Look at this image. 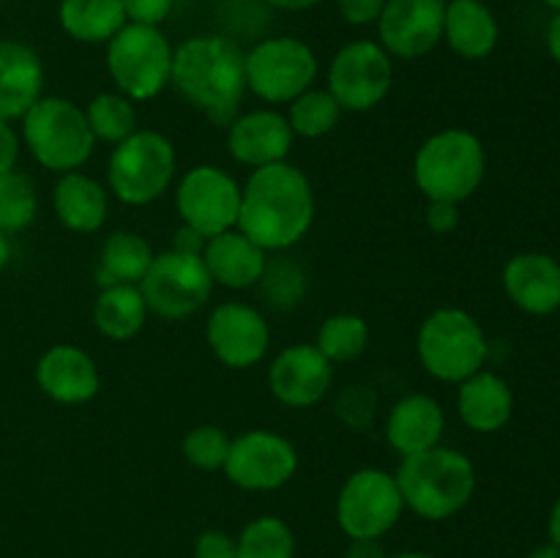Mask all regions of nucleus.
Listing matches in <instances>:
<instances>
[{"instance_id": "9d476101", "label": "nucleus", "mask_w": 560, "mask_h": 558, "mask_svg": "<svg viewBox=\"0 0 560 558\" xmlns=\"http://www.w3.org/2000/svg\"><path fill=\"white\" fill-rule=\"evenodd\" d=\"M405 501L397 476L366 465L353 470L339 487L334 514L348 539H383L402 520Z\"/></svg>"}, {"instance_id": "c756f323", "label": "nucleus", "mask_w": 560, "mask_h": 558, "mask_svg": "<svg viewBox=\"0 0 560 558\" xmlns=\"http://www.w3.org/2000/svg\"><path fill=\"white\" fill-rule=\"evenodd\" d=\"M315 345L331 364H348L359 359L370 345V323L355 312L328 315L317 328Z\"/></svg>"}, {"instance_id": "09e8293b", "label": "nucleus", "mask_w": 560, "mask_h": 558, "mask_svg": "<svg viewBox=\"0 0 560 558\" xmlns=\"http://www.w3.org/2000/svg\"><path fill=\"white\" fill-rule=\"evenodd\" d=\"M528 558H560V547L552 545V542H545V545L534 547Z\"/></svg>"}, {"instance_id": "f257e3e1", "label": "nucleus", "mask_w": 560, "mask_h": 558, "mask_svg": "<svg viewBox=\"0 0 560 558\" xmlns=\"http://www.w3.org/2000/svg\"><path fill=\"white\" fill-rule=\"evenodd\" d=\"M315 191L301 167L290 162L252 170L241 184L238 230L266 252H288L315 224Z\"/></svg>"}, {"instance_id": "c03bdc74", "label": "nucleus", "mask_w": 560, "mask_h": 558, "mask_svg": "<svg viewBox=\"0 0 560 558\" xmlns=\"http://www.w3.org/2000/svg\"><path fill=\"white\" fill-rule=\"evenodd\" d=\"M345 558H388L381 539H350Z\"/></svg>"}, {"instance_id": "412c9836", "label": "nucleus", "mask_w": 560, "mask_h": 558, "mask_svg": "<svg viewBox=\"0 0 560 558\" xmlns=\"http://www.w3.org/2000/svg\"><path fill=\"white\" fill-rule=\"evenodd\" d=\"M443 432H446V410L432 394H405L386 416V441L399 457L441 446Z\"/></svg>"}, {"instance_id": "20e7f679", "label": "nucleus", "mask_w": 560, "mask_h": 558, "mask_svg": "<svg viewBox=\"0 0 560 558\" xmlns=\"http://www.w3.org/2000/svg\"><path fill=\"white\" fill-rule=\"evenodd\" d=\"M485 175V142L459 126L430 135L413 156V181L427 200L463 206L481 189Z\"/></svg>"}, {"instance_id": "473e14b6", "label": "nucleus", "mask_w": 560, "mask_h": 558, "mask_svg": "<svg viewBox=\"0 0 560 558\" xmlns=\"http://www.w3.org/2000/svg\"><path fill=\"white\" fill-rule=\"evenodd\" d=\"M238 558H295V534L277 514L249 520L235 539Z\"/></svg>"}, {"instance_id": "aec40b11", "label": "nucleus", "mask_w": 560, "mask_h": 558, "mask_svg": "<svg viewBox=\"0 0 560 558\" xmlns=\"http://www.w3.org/2000/svg\"><path fill=\"white\" fill-rule=\"evenodd\" d=\"M503 290L525 315L547 317L560 310V263L547 252H520L503 266Z\"/></svg>"}, {"instance_id": "8fccbe9b", "label": "nucleus", "mask_w": 560, "mask_h": 558, "mask_svg": "<svg viewBox=\"0 0 560 558\" xmlns=\"http://www.w3.org/2000/svg\"><path fill=\"white\" fill-rule=\"evenodd\" d=\"M9 260H11V241H9V235L0 233V271L9 266Z\"/></svg>"}, {"instance_id": "58836bf2", "label": "nucleus", "mask_w": 560, "mask_h": 558, "mask_svg": "<svg viewBox=\"0 0 560 558\" xmlns=\"http://www.w3.org/2000/svg\"><path fill=\"white\" fill-rule=\"evenodd\" d=\"M339 16L353 27H370L381 20L386 0H334Z\"/></svg>"}, {"instance_id": "79ce46f5", "label": "nucleus", "mask_w": 560, "mask_h": 558, "mask_svg": "<svg viewBox=\"0 0 560 558\" xmlns=\"http://www.w3.org/2000/svg\"><path fill=\"white\" fill-rule=\"evenodd\" d=\"M20 151H22L20 131L14 129V124H11V120L0 118V173L16 170V162H20Z\"/></svg>"}, {"instance_id": "4468645a", "label": "nucleus", "mask_w": 560, "mask_h": 558, "mask_svg": "<svg viewBox=\"0 0 560 558\" xmlns=\"http://www.w3.org/2000/svg\"><path fill=\"white\" fill-rule=\"evenodd\" d=\"M224 476L246 492L282 490L299 474V452L293 441L273 430H246L230 443Z\"/></svg>"}, {"instance_id": "393cba45", "label": "nucleus", "mask_w": 560, "mask_h": 558, "mask_svg": "<svg viewBox=\"0 0 560 558\" xmlns=\"http://www.w3.org/2000/svg\"><path fill=\"white\" fill-rule=\"evenodd\" d=\"M52 211L71 233H96L109 217L107 186L82 170L58 175L52 186Z\"/></svg>"}, {"instance_id": "f8f14e48", "label": "nucleus", "mask_w": 560, "mask_h": 558, "mask_svg": "<svg viewBox=\"0 0 560 558\" xmlns=\"http://www.w3.org/2000/svg\"><path fill=\"white\" fill-rule=\"evenodd\" d=\"M326 82L342 113H370L392 93L394 58L377 38H353L334 53Z\"/></svg>"}, {"instance_id": "a18cd8bd", "label": "nucleus", "mask_w": 560, "mask_h": 558, "mask_svg": "<svg viewBox=\"0 0 560 558\" xmlns=\"http://www.w3.org/2000/svg\"><path fill=\"white\" fill-rule=\"evenodd\" d=\"M268 9L284 11V14H301V11H312L317 5H323L326 0H262Z\"/></svg>"}, {"instance_id": "0eeeda50", "label": "nucleus", "mask_w": 560, "mask_h": 558, "mask_svg": "<svg viewBox=\"0 0 560 558\" xmlns=\"http://www.w3.org/2000/svg\"><path fill=\"white\" fill-rule=\"evenodd\" d=\"M178 173V156L167 135L137 129L113 146L107 162V191L124 206H151L170 191Z\"/></svg>"}, {"instance_id": "e433bc0d", "label": "nucleus", "mask_w": 560, "mask_h": 558, "mask_svg": "<svg viewBox=\"0 0 560 558\" xmlns=\"http://www.w3.org/2000/svg\"><path fill=\"white\" fill-rule=\"evenodd\" d=\"M126 11V20L135 25L162 27L175 9V0H120Z\"/></svg>"}, {"instance_id": "423d86ee", "label": "nucleus", "mask_w": 560, "mask_h": 558, "mask_svg": "<svg viewBox=\"0 0 560 558\" xmlns=\"http://www.w3.org/2000/svg\"><path fill=\"white\" fill-rule=\"evenodd\" d=\"M416 353L427 375L457 386L465 377L485 370L490 342L481 323L470 312L459 306H441L419 326Z\"/></svg>"}, {"instance_id": "a878e982", "label": "nucleus", "mask_w": 560, "mask_h": 558, "mask_svg": "<svg viewBox=\"0 0 560 558\" xmlns=\"http://www.w3.org/2000/svg\"><path fill=\"white\" fill-rule=\"evenodd\" d=\"M443 42L465 60L490 58L501 42V22L485 0H446Z\"/></svg>"}, {"instance_id": "3c124183", "label": "nucleus", "mask_w": 560, "mask_h": 558, "mask_svg": "<svg viewBox=\"0 0 560 558\" xmlns=\"http://www.w3.org/2000/svg\"><path fill=\"white\" fill-rule=\"evenodd\" d=\"M388 558H438V556H432V553L427 550H405V553H394V556Z\"/></svg>"}, {"instance_id": "4c0bfd02", "label": "nucleus", "mask_w": 560, "mask_h": 558, "mask_svg": "<svg viewBox=\"0 0 560 558\" xmlns=\"http://www.w3.org/2000/svg\"><path fill=\"white\" fill-rule=\"evenodd\" d=\"M195 558H238L235 536H230L222 528L202 531L195 539Z\"/></svg>"}, {"instance_id": "2f4dec72", "label": "nucleus", "mask_w": 560, "mask_h": 558, "mask_svg": "<svg viewBox=\"0 0 560 558\" xmlns=\"http://www.w3.org/2000/svg\"><path fill=\"white\" fill-rule=\"evenodd\" d=\"M288 124L295 137L304 140H320L331 135L342 120V107L337 98L328 93V88H310L299 98L288 104Z\"/></svg>"}, {"instance_id": "bb28decb", "label": "nucleus", "mask_w": 560, "mask_h": 558, "mask_svg": "<svg viewBox=\"0 0 560 558\" xmlns=\"http://www.w3.org/2000/svg\"><path fill=\"white\" fill-rule=\"evenodd\" d=\"M148 304L140 293V284H109L102 288L93 304V326L102 337L113 342H129L145 328Z\"/></svg>"}, {"instance_id": "7c9ffc66", "label": "nucleus", "mask_w": 560, "mask_h": 558, "mask_svg": "<svg viewBox=\"0 0 560 558\" xmlns=\"http://www.w3.org/2000/svg\"><path fill=\"white\" fill-rule=\"evenodd\" d=\"M85 118L96 142H107V146H118V142H124L126 137L140 129L135 102L118 91L96 93L85 104Z\"/></svg>"}, {"instance_id": "6ab92c4d", "label": "nucleus", "mask_w": 560, "mask_h": 558, "mask_svg": "<svg viewBox=\"0 0 560 558\" xmlns=\"http://www.w3.org/2000/svg\"><path fill=\"white\" fill-rule=\"evenodd\" d=\"M36 383L44 397H49L52 403L85 405L102 388V372L88 350L60 342L38 356Z\"/></svg>"}, {"instance_id": "a211bd4d", "label": "nucleus", "mask_w": 560, "mask_h": 558, "mask_svg": "<svg viewBox=\"0 0 560 558\" xmlns=\"http://www.w3.org/2000/svg\"><path fill=\"white\" fill-rule=\"evenodd\" d=\"M293 142L295 135L288 124V115L279 113L277 107L238 113L228 126V153L249 170L288 162Z\"/></svg>"}, {"instance_id": "37998d69", "label": "nucleus", "mask_w": 560, "mask_h": 558, "mask_svg": "<svg viewBox=\"0 0 560 558\" xmlns=\"http://www.w3.org/2000/svg\"><path fill=\"white\" fill-rule=\"evenodd\" d=\"M206 244H208L206 235L197 233V230H191L189 224H180V228L175 230V239H173V246H170V249L184 252V255H202Z\"/></svg>"}, {"instance_id": "4be33fe9", "label": "nucleus", "mask_w": 560, "mask_h": 558, "mask_svg": "<svg viewBox=\"0 0 560 558\" xmlns=\"http://www.w3.org/2000/svg\"><path fill=\"white\" fill-rule=\"evenodd\" d=\"M44 96V63L36 49L16 38H0V118L22 115Z\"/></svg>"}, {"instance_id": "2eb2a0df", "label": "nucleus", "mask_w": 560, "mask_h": 558, "mask_svg": "<svg viewBox=\"0 0 560 558\" xmlns=\"http://www.w3.org/2000/svg\"><path fill=\"white\" fill-rule=\"evenodd\" d=\"M206 342L230 370H252L271 348V326L257 306L222 301L206 321Z\"/></svg>"}, {"instance_id": "ea45409f", "label": "nucleus", "mask_w": 560, "mask_h": 558, "mask_svg": "<svg viewBox=\"0 0 560 558\" xmlns=\"http://www.w3.org/2000/svg\"><path fill=\"white\" fill-rule=\"evenodd\" d=\"M427 228L435 235H448L459 228V206L454 202H441V200H427V213H424Z\"/></svg>"}, {"instance_id": "6e6552de", "label": "nucleus", "mask_w": 560, "mask_h": 558, "mask_svg": "<svg viewBox=\"0 0 560 558\" xmlns=\"http://www.w3.org/2000/svg\"><path fill=\"white\" fill-rule=\"evenodd\" d=\"M175 47L162 27L126 22L104 44V66L115 91L131 102H151L170 88Z\"/></svg>"}, {"instance_id": "9b49d317", "label": "nucleus", "mask_w": 560, "mask_h": 558, "mask_svg": "<svg viewBox=\"0 0 560 558\" xmlns=\"http://www.w3.org/2000/svg\"><path fill=\"white\" fill-rule=\"evenodd\" d=\"M213 288L217 284L202 263V255H184L175 249L153 255L151 268L140 282L148 312L170 323L197 315L211 301Z\"/></svg>"}, {"instance_id": "5701e85b", "label": "nucleus", "mask_w": 560, "mask_h": 558, "mask_svg": "<svg viewBox=\"0 0 560 558\" xmlns=\"http://www.w3.org/2000/svg\"><path fill=\"white\" fill-rule=\"evenodd\" d=\"M202 263L211 274L213 284L228 290H249L260 284L268 266V252L260 249L252 239H246L238 228L208 239L202 249Z\"/></svg>"}, {"instance_id": "f3484780", "label": "nucleus", "mask_w": 560, "mask_h": 558, "mask_svg": "<svg viewBox=\"0 0 560 558\" xmlns=\"http://www.w3.org/2000/svg\"><path fill=\"white\" fill-rule=\"evenodd\" d=\"M334 386V364L315 342H295L279 350L268 367V392L284 408H315Z\"/></svg>"}, {"instance_id": "49530a36", "label": "nucleus", "mask_w": 560, "mask_h": 558, "mask_svg": "<svg viewBox=\"0 0 560 558\" xmlns=\"http://www.w3.org/2000/svg\"><path fill=\"white\" fill-rule=\"evenodd\" d=\"M545 42H547V53H550V58L560 66V11L552 16L550 25H547Z\"/></svg>"}, {"instance_id": "603ef678", "label": "nucleus", "mask_w": 560, "mask_h": 558, "mask_svg": "<svg viewBox=\"0 0 560 558\" xmlns=\"http://www.w3.org/2000/svg\"><path fill=\"white\" fill-rule=\"evenodd\" d=\"M541 3H545L547 9H552V11H556V14H558V11H560V0H541Z\"/></svg>"}, {"instance_id": "b1692460", "label": "nucleus", "mask_w": 560, "mask_h": 558, "mask_svg": "<svg viewBox=\"0 0 560 558\" xmlns=\"http://www.w3.org/2000/svg\"><path fill=\"white\" fill-rule=\"evenodd\" d=\"M457 414L468 430L492 435L503 430L514 416V392L503 375L479 370L457 383Z\"/></svg>"}, {"instance_id": "39448f33", "label": "nucleus", "mask_w": 560, "mask_h": 558, "mask_svg": "<svg viewBox=\"0 0 560 558\" xmlns=\"http://www.w3.org/2000/svg\"><path fill=\"white\" fill-rule=\"evenodd\" d=\"M22 146L49 173H74L91 162L96 137L85 109L63 96H42L20 120Z\"/></svg>"}, {"instance_id": "ddd939ff", "label": "nucleus", "mask_w": 560, "mask_h": 558, "mask_svg": "<svg viewBox=\"0 0 560 558\" xmlns=\"http://www.w3.org/2000/svg\"><path fill=\"white\" fill-rule=\"evenodd\" d=\"M175 211L180 224L213 239L224 230L238 228L241 184L217 164H195L175 186Z\"/></svg>"}, {"instance_id": "c9c22d12", "label": "nucleus", "mask_w": 560, "mask_h": 558, "mask_svg": "<svg viewBox=\"0 0 560 558\" xmlns=\"http://www.w3.org/2000/svg\"><path fill=\"white\" fill-rule=\"evenodd\" d=\"M260 284H266L268 299L277 306H290L304 295V274H301L293 263H279V266H271V263H268Z\"/></svg>"}, {"instance_id": "c85d7f7f", "label": "nucleus", "mask_w": 560, "mask_h": 558, "mask_svg": "<svg viewBox=\"0 0 560 558\" xmlns=\"http://www.w3.org/2000/svg\"><path fill=\"white\" fill-rule=\"evenodd\" d=\"M153 255L148 239H142L135 230H118V233L107 235L98 252V268L96 279L98 288H109V284H140L142 277L151 268Z\"/></svg>"}, {"instance_id": "7ed1b4c3", "label": "nucleus", "mask_w": 560, "mask_h": 558, "mask_svg": "<svg viewBox=\"0 0 560 558\" xmlns=\"http://www.w3.org/2000/svg\"><path fill=\"white\" fill-rule=\"evenodd\" d=\"M397 476L405 509L430 523H443L463 512L476 496V465L465 452L435 446L402 457Z\"/></svg>"}, {"instance_id": "de8ad7c7", "label": "nucleus", "mask_w": 560, "mask_h": 558, "mask_svg": "<svg viewBox=\"0 0 560 558\" xmlns=\"http://www.w3.org/2000/svg\"><path fill=\"white\" fill-rule=\"evenodd\" d=\"M547 534H550L552 545L560 547V498L552 503L550 509V520H547Z\"/></svg>"}, {"instance_id": "cd10ccee", "label": "nucleus", "mask_w": 560, "mask_h": 558, "mask_svg": "<svg viewBox=\"0 0 560 558\" xmlns=\"http://www.w3.org/2000/svg\"><path fill=\"white\" fill-rule=\"evenodd\" d=\"M60 31L77 44H107L126 25V11L120 0H60Z\"/></svg>"}, {"instance_id": "f704fd0d", "label": "nucleus", "mask_w": 560, "mask_h": 558, "mask_svg": "<svg viewBox=\"0 0 560 558\" xmlns=\"http://www.w3.org/2000/svg\"><path fill=\"white\" fill-rule=\"evenodd\" d=\"M230 443H233V438L222 427L197 425L180 441V454L197 470H222L228 463Z\"/></svg>"}, {"instance_id": "864d4df0", "label": "nucleus", "mask_w": 560, "mask_h": 558, "mask_svg": "<svg viewBox=\"0 0 560 558\" xmlns=\"http://www.w3.org/2000/svg\"><path fill=\"white\" fill-rule=\"evenodd\" d=\"M0 3H3V0H0Z\"/></svg>"}, {"instance_id": "dca6fc26", "label": "nucleus", "mask_w": 560, "mask_h": 558, "mask_svg": "<svg viewBox=\"0 0 560 558\" xmlns=\"http://www.w3.org/2000/svg\"><path fill=\"white\" fill-rule=\"evenodd\" d=\"M446 0H386L375 22L377 44L392 58L419 60L443 44Z\"/></svg>"}, {"instance_id": "1a4fd4ad", "label": "nucleus", "mask_w": 560, "mask_h": 558, "mask_svg": "<svg viewBox=\"0 0 560 558\" xmlns=\"http://www.w3.org/2000/svg\"><path fill=\"white\" fill-rule=\"evenodd\" d=\"M246 91L266 104H290L315 88L317 53L299 36H266L244 53Z\"/></svg>"}, {"instance_id": "72a5a7b5", "label": "nucleus", "mask_w": 560, "mask_h": 558, "mask_svg": "<svg viewBox=\"0 0 560 558\" xmlns=\"http://www.w3.org/2000/svg\"><path fill=\"white\" fill-rule=\"evenodd\" d=\"M38 213L36 184L20 170L0 173V233L14 235L31 228Z\"/></svg>"}, {"instance_id": "a19ab883", "label": "nucleus", "mask_w": 560, "mask_h": 558, "mask_svg": "<svg viewBox=\"0 0 560 558\" xmlns=\"http://www.w3.org/2000/svg\"><path fill=\"white\" fill-rule=\"evenodd\" d=\"M372 410H375V394L366 386H350V392L345 394L342 403H339V416L350 425L353 414L361 416V421L372 419Z\"/></svg>"}, {"instance_id": "f03ea898", "label": "nucleus", "mask_w": 560, "mask_h": 558, "mask_svg": "<svg viewBox=\"0 0 560 558\" xmlns=\"http://www.w3.org/2000/svg\"><path fill=\"white\" fill-rule=\"evenodd\" d=\"M170 85L211 124L230 126L249 93L244 49L228 33H197L175 47Z\"/></svg>"}]
</instances>
